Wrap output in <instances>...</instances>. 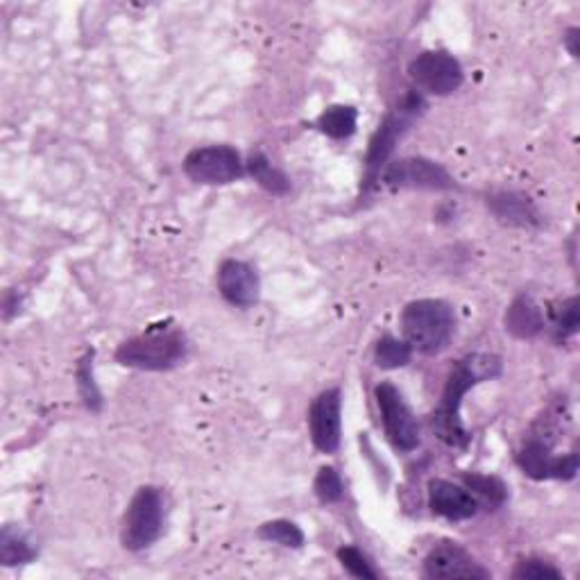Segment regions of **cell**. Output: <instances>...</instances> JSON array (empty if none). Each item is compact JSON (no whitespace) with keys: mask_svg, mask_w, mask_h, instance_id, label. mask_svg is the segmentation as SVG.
Listing matches in <instances>:
<instances>
[{"mask_svg":"<svg viewBox=\"0 0 580 580\" xmlns=\"http://www.w3.org/2000/svg\"><path fill=\"white\" fill-rule=\"evenodd\" d=\"M501 372V360L487 354H474L461 360L451 370L442 400L431 413V429L434 434L449 447L463 449L470 442V436L461 419V404L463 396L467 394L470 388L481 383L483 379H493Z\"/></svg>","mask_w":580,"mask_h":580,"instance_id":"1","label":"cell"},{"mask_svg":"<svg viewBox=\"0 0 580 580\" xmlns=\"http://www.w3.org/2000/svg\"><path fill=\"white\" fill-rule=\"evenodd\" d=\"M187 339L175 327H150L116 350V360L126 368L162 372L187 358Z\"/></svg>","mask_w":580,"mask_h":580,"instance_id":"2","label":"cell"},{"mask_svg":"<svg viewBox=\"0 0 580 580\" xmlns=\"http://www.w3.org/2000/svg\"><path fill=\"white\" fill-rule=\"evenodd\" d=\"M402 329L413 352L438 354L453 339L455 313L442 299H417L404 309Z\"/></svg>","mask_w":580,"mask_h":580,"instance_id":"3","label":"cell"},{"mask_svg":"<svg viewBox=\"0 0 580 580\" xmlns=\"http://www.w3.org/2000/svg\"><path fill=\"white\" fill-rule=\"evenodd\" d=\"M166 524V497L155 485H145L132 497L123 529H120V542L130 552H143V548L155 544Z\"/></svg>","mask_w":580,"mask_h":580,"instance_id":"4","label":"cell"},{"mask_svg":"<svg viewBox=\"0 0 580 580\" xmlns=\"http://www.w3.org/2000/svg\"><path fill=\"white\" fill-rule=\"evenodd\" d=\"M422 105H424L422 98L417 94H411L400 107L386 116V120L379 126L377 134L370 141L368 159H365V189L375 185V181L381 177V168L386 166L390 152L394 150L396 139H400L409 130V126L419 114Z\"/></svg>","mask_w":580,"mask_h":580,"instance_id":"5","label":"cell"},{"mask_svg":"<svg viewBox=\"0 0 580 580\" xmlns=\"http://www.w3.org/2000/svg\"><path fill=\"white\" fill-rule=\"evenodd\" d=\"M185 173L198 185L223 187L246 175V164L232 145H206L189 152Z\"/></svg>","mask_w":580,"mask_h":580,"instance_id":"6","label":"cell"},{"mask_svg":"<svg viewBox=\"0 0 580 580\" xmlns=\"http://www.w3.org/2000/svg\"><path fill=\"white\" fill-rule=\"evenodd\" d=\"M375 400L381 413L383 431L388 440L392 442L394 449L400 451H413L419 447V424L404 402L402 392L396 390L392 383L383 381L375 388Z\"/></svg>","mask_w":580,"mask_h":580,"instance_id":"7","label":"cell"},{"mask_svg":"<svg viewBox=\"0 0 580 580\" xmlns=\"http://www.w3.org/2000/svg\"><path fill=\"white\" fill-rule=\"evenodd\" d=\"M409 75L417 88L431 96H449L461 88L465 80L461 62L445 50H426L417 55L409 67Z\"/></svg>","mask_w":580,"mask_h":580,"instance_id":"8","label":"cell"},{"mask_svg":"<svg viewBox=\"0 0 580 580\" xmlns=\"http://www.w3.org/2000/svg\"><path fill=\"white\" fill-rule=\"evenodd\" d=\"M517 465L522 472L535 481L563 478L569 481L578 472V453L571 451L567 455H556L554 447H548L535 436H529L517 453Z\"/></svg>","mask_w":580,"mask_h":580,"instance_id":"9","label":"cell"},{"mask_svg":"<svg viewBox=\"0 0 580 580\" xmlns=\"http://www.w3.org/2000/svg\"><path fill=\"white\" fill-rule=\"evenodd\" d=\"M309 429L316 449L333 453L341 447L343 436V394L339 388L320 392L309 411Z\"/></svg>","mask_w":580,"mask_h":580,"instance_id":"10","label":"cell"},{"mask_svg":"<svg viewBox=\"0 0 580 580\" xmlns=\"http://www.w3.org/2000/svg\"><path fill=\"white\" fill-rule=\"evenodd\" d=\"M383 181L390 189H429V191H447L453 189V177L436 162L409 157L390 164L383 170Z\"/></svg>","mask_w":580,"mask_h":580,"instance_id":"11","label":"cell"},{"mask_svg":"<svg viewBox=\"0 0 580 580\" xmlns=\"http://www.w3.org/2000/svg\"><path fill=\"white\" fill-rule=\"evenodd\" d=\"M424 576L426 578H490L493 573L487 571L481 563L472 558L463 546L442 542L434 546L429 556L424 558Z\"/></svg>","mask_w":580,"mask_h":580,"instance_id":"12","label":"cell"},{"mask_svg":"<svg viewBox=\"0 0 580 580\" xmlns=\"http://www.w3.org/2000/svg\"><path fill=\"white\" fill-rule=\"evenodd\" d=\"M218 291L232 307L250 309L259 301L261 293L259 272L246 261L227 259L218 270Z\"/></svg>","mask_w":580,"mask_h":580,"instance_id":"13","label":"cell"},{"mask_svg":"<svg viewBox=\"0 0 580 580\" xmlns=\"http://www.w3.org/2000/svg\"><path fill=\"white\" fill-rule=\"evenodd\" d=\"M429 506L436 514L451 519V522H463L478 512V499L472 490L445 478H434L429 483Z\"/></svg>","mask_w":580,"mask_h":580,"instance_id":"14","label":"cell"},{"mask_svg":"<svg viewBox=\"0 0 580 580\" xmlns=\"http://www.w3.org/2000/svg\"><path fill=\"white\" fill-rule=\"evenodd\" d=\"M487 206L495 216L512 227H537L540 225V211L535 204L522 193H495L487 198Z\"/></svg>","mask_w":580,"mask_h":580,"instance_id":"15","label":"cell"},{"mask_svg":"<svg viewBox=\"0 0 580 580\" xmlns=\"http://www.w3.org/2000/svg\"><path fill=\"white\" fill-rule=\"evenodd\" d=\"M542 329H544V316L535 299L529 295H519L508 307L506 331L517 335V339H535Z\"/></svg>","mask_w":580,"mask_h":580,"instance_id":"16","label":"cell"},{"mask_svg":"<svg viewBox=\"0 0 580 580\" xmlns=\"http://www.w3.org/2000/svg\"><path fill=\"white\" fill-rule=\"evenodd\" d=\"M356 123H358V111L350 105L327 107L316 120L318 130L329 139H350L356 132Z\"/></svg>","mask_w":580,"mask_h":580,"instance_id":"17","label":"cell"},{"mask_svg":"<svg viewBox=\"0 0 580 580\" xmlns=\"http://www.w3.org/2000/svg\"><path fill=\"white\" fill-rule=\"evenodd\" d=\"M35 556L37 552L23 533L8 526L3 535H0V560H3L5 567L25 565L29 560H35Z\"/></svg>","mask_w":580,"mask_h":580,"instance_id":"18","label":"cell"},{"mask_svg":"<svg viewBox=\"0 0 580 580\" xmlns=\"http://www.w3.org/2000/svg\"><path fill=\"white\" fill-rule=\"evenodd\" d=\"M246 168H248V173L259 181V185L265 191H270L274 196L288 193V189H291L288 177L280 168H274L263 155H259V152H257V155L250 157V162L246 164Z\"/></svg>","mask_w":580,"mask_h":580,"instance_id":"19","label":"cell"},{"mask_svg":"<svg viewBox=\"0 0 580 580\" xmlns=\"http://www.w3.org/2000/svg\"><path fill=\"white\" fill-rule=\"evenodd\" d=\"M413 358V347L406 341L392 339V335H383V339L377 343L375 350V360L381 370H396L404 368Z\"/></svg>","mask_w":580,"mask_h":580,"instance_id":"20","label":"cell"},{"mask_svg":"<svg viewBox=\"0 0 580 580\" xmlns=\"http://www.w3.org/2000/svg\"><path fill=\"white\" fill-rule=\"evenodd\" d=\"M259 537L265 542L282 544L286 548H299L304 544V533L297 524L288 522V519H274L259 529Z\"/></svg>","mask_w":580,"mask_h":580,"instance_id":"21","label":"cell"},{"mask_svg":"<svg viewBox=\"0 0 580 580\" xmlns=\"http://www.w3.org/2000/svg\"><path fill=\"white\" fill-rule=\"evenodd\" d=\"M467 490H474V497L485 499L490 506H501L506 501V485L495 476H481V474H467L465 476Z\"/></svg>","mask_w":580,"mask_h":580,"instance_id":"22","label":"cell"},{"mask_svg":"<svg viewBox=\"0 0 580 580\" xmlns=\"http://www.w3.org/2000/svg\"><path fill=\"white\" fill-rule=\"evenodd\" d=\"M313 487H316V495L322 504H335V501H341L345 495L343 478L333 467H322L316 476Z\"/></svg>","mask_w":580,"mask_h":580,"instance_id":"23","label":"cell"},{"mask_svg":"<svg viewBox=\"0 0 580 580\" xmlns=\"http://www.w3.org/2000/svg\"><path fill=\"white\" fill-rule=\"evenodd\" d=\"M554 339L558 343L571 339V335L578 331V299L569 297L560 304V309L554 316Z\"/></svg>","mask_w":580,"mask_h":580,"instance_id":"24","label":"cell"},{"mask_svg":"<svg viewBox=\"0 0 580 580\" xmlns=\"http://www.w3.org/2000/svg\"><path fill=\"white\" fill-rule=\"evenodd\" d=\"M91 358H94V354H88L86 358L80 360V368H78V386H80V392H82V400L84 404L91 409V411H98L103 400H100V392H98V386L94 381V368H91Z\"/></svg>","mask_w":580,"mask_h":580,"instance_id":"25","label":"cell"},{"mask_svg":"<svg viewBox=\"0 0 580 580\" xmlns=\"http://www.w3.org/2000/svg\"><path fill=\"white\" fill-rule=\"evenodd\" d=\"M339 560L356 578H377L379 576L372 569L370 560L365 558L360 548H356V546H343V548H339Z\"/></svg>","mask_w":580,"mask_h":580,"instance_id":"26","label":"cell"},{"mask_svg":"<svg viewBox=\"0 0 580 580\" xmlns=\"http://www.w3.org/2000/svg\"><path fill=\"white\" fill-rule=\"evenodd\" d=\"M512 578L517 580H544V578H563V571L556 569L554 565H548L544 560H537V558H529V560H522L514 571H512Z\"/></svg>","mask_w":580,"mask_h":580,"instance_id":"27","label":"cell"},{"mask_svg":"<svg viewBox=\"0 0 580 580\" xmlns=\"http://www.w3.org/2000/svg\"><path fill=\"white\" fill-rule=\"evenodd\" d=\"M567 46H569V50H571V55L573 57H578V48H576V42H578V29L573 27V29H569V35H567Z\"/></svg>","mask_w":580,"mask_h":580,"instance_id":"28","label":"cell"}]
</instances>
